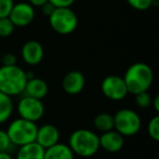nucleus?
Masks as SVG:
<instances>
[{"label": "nucleus", "instance_id": "obj_29", "mask_svg": "<svg viewBox=\"0 0 159 159\" xmlns=\"http://www.w3.org/2000/svg\"><path fill=\"white\" fill-rule=\"evenodd\" d=\"M152 106L154 107L156 112H159V95H156L152 99Z\"/></svg>", "mask_w": 159, "mask_h": 159}, {"label": "nucleus", "instance_id": "obj_16", "mask_svg": "<svg viewBox=\"0 0 159 159\" xmlns=\"http://www.w3.org/2000/svg\"><path fill=\"white\" fill-rule=\"evenodd\" d=\"M75 155L69 147L68 144L57 143L53 146L45 149L44 159H74Z\"/></svg>", "mask_w": 159, "mask_h": 159}, {"label": "nucleus", "instance_id": "obj_5", "mask_svg": "<svg viewBox=\"0 0 159 159\" xmlns=\"http://www.w3.org/2000/svg\"><path fill=\"white\" fill-rule=\"evenodd\" d=\"M142 119L135 110L123 108L113 115V130L124 137L134 136L139 132Z\"/></svg>", "mask_w": 159, "mask_h": 159}, {"label": "nucleus", "instance_id": "obj_19", "mask_svg": "<svg viewBox=\"0 0 159 159\" xmlns=\"http://www.w3.org/2000/svg\"><path fill=\"white\" fill-rule=\"evenodd\" d=\"M147 133L152 139L155 142L159 141V116L156 115L148 121Z\"/></svg>", "mask_w": 159, "mask_h": 159}, {"label": "nucleus", "instance_id": "obj_22", "mask_svg": "<svg viewBox=\"0 0 159 159\" xmlns=\"http://www.w3.org/2000/svg\"><path fill=\"white\" fill-rule=\"evenodd\" d=\"M130 7L139 11H145L148 10L152 6L154 0H126Z\"/></svg>", "mask_w": 159, "mask_h": 159}, {"label": "nucleus", "instance_id": "obj_23", "mask_svg": "<svg viewBox=\"0 0 159 159\" xmlns=\"http://www.w3.org/2000/svg\"><path fill=\"white\" fill-rule=\"evenodd\" d=\"M13 146L14 145L11 143L9 136H8L7 131L0 129V152H9Z\"/></svg>", "mask_w": 159, "mask_h": 159}, {"label": "nucleus", "instance_id": "obj_15", "mask_svg": "<svg viewBox=\"0 0 159 159\" xmlns=\"http://www.w3.org/2000/svg\"><path fill=\"white\" fill-rule=\"evenodd\" d=\"M45 148L36 142L20 146L16 152V159H44Z\"/></svg>", "mask_w": 159, "mask_h": 159}, {"label": "nucleus", "instance_id": "obj_14", "mask_svg": "<svg viewBox=\"0 0 159 159\" xmlns=\"http://www.w3.org/2000/svg\"><path fill=\"white\" fill-rule=\"evenodd\" d=\"M48 92L49 89L46 81L40 77L34 76L27 80L23 94L30 97L37 98V99H44L48 95Z\"/></svg>", "mask_w": 159, "mask_h": 159}, {"label": "nucleus", "instance_id": "obj_3", "mask_svg": "<svg viewBox=\"0 0 159 159\" xmlns=\"http://www.w3.org/2000/svg\"><path fill=\"white\" fill-rule=\"evenodd\" d=\"M27 82L26 72L18 64L0 66V92L10 97L23 94Z\"/></svg>", "mask_w": 159, "mask_h": 159}, {"label": "nucleus", "instance_id": "obj_4", "mask_svg": "<svg viewBox=\"0 0 159 159\" xmlns=\"http://www.w3.org/2000/svg\"><path fill=\"white\" fill-rule=\"evenodd\" d=\"M37 124L19 117L10 122L7 128V134L14 146H23L32 142H35L37 134Z\"/></svg>", "mask_w": 159, "mask_h": 159}, {"label": "nucleus", "instance_id": "obj_30", "mask_svg": "<svg viewBox=\"0 0 159 159\" xmlns=\"http://www.w3.org/2000/svg\"><path fill=\"white\" fill-rule=\"evenodd\" d=\"M0 159H13L12 156L10 155V152H0Z\"/></svg>", "mask_w": 159, "mask_h": 159}, {"label": "nucleus", "instance_id": "obj_28", "mask_svg": "<svg viewBox=\"0 0 159 159\" xmlns=\"http://www.w3.org/2000/svg\"><path fill=\"white\" fill-rule=\"evenodd\" d=\"M48 0H29V3L33 7H42L44 3H46Z\"/></svg>", "mask_w": 159, "mask_h": 159}, {"label": "nucleus", "instance_id": "obj_9", "mask_svg": "<svg viewBox=\"0 0 159 159\" xmlns=\"http://www.w3.org/2000/svg\"><path fill=\"white\" fill-rule=\"evenodd\" d=\"M8 18L16 27H25L33 22L35 18V10L29 2L14 3Z\"/></svg>", "mask_w": 159, "mask_h": 159}, {"label": "nucleus", "instance_id": "obj_21", "mask_svg": "<svg viewBox=\"0 0 159 159\" xmlns=\"http://www.w3.org/2000/svg\"><path fill=\"white\" fill-rule=\"evenodd\" d=\"M152 97L149 95L148 91L142 92V93H139L135 95V102H136L137 107L142 109H146L152 106Z\"/></svg>", "mask_w": 159, "mask_h": 159}, {"label": "nucleus", "instance_id": "obj_24", "mask_svg": "<svg viewBox=\"0 0 159 159\" xmlns=\"http://www.w3.org/2000/svg\"><path fill=\"white\" fill-rule=\"evenodd\" d=\"M13 5V0H0V19L9 16Z\"/></svg>", "mask_w": 159, "mask_h": 159}, {"label": "nucleus", "instance_id": "obj_20", "mask_svg": "<svg viewBox=\"0 0 159 159\" xmlns=\"http://www.w3.org/2000/svg\"><path fill=\"white\" fill-rule=\"evenodd\" d=\"M14 29L16 26L8 16L0 19V37L6 38L11 36L14 32Z\"/></svg>", "mask_w": 159, "mask_h": 159}, {"label": "nucleus", "instance_id": "obj_25", "mask_svg": "<svg viewBox=\"0 0 159 159\" xmlns=\"http://www.w3.org/2000/svg\"><path fill=\"white\" fill-rule=\"evenodd\" d=\"M18 63V58L14 53H5L1 56V66H16Z\"/></svg>", "mask_w": 159, "mask_h": 159}, {"label": "nucleus", "instance_id": "obj_10", "mask_svg": "<svg viewBox=\"0 0 159 159\" xmlns=\"http://www.w3.org/2000/svg\"><path fill=\"white\" fill-rule=\"evenodd\" d=\"M44 47L37 40H29L22 46L21 56L23 61L29 66H37L44 58Z\"/></svg>", "mask_w": 159, "mask_h": 159}, {"label": "nucleus", "instance_id": "obj_18", "mask_svg": "<svg viewBox=\"0 0 159 159\" xmlns=\"http://www.w3.org/2000/svg\"><path fill=\"white\" fill-rule=\"evenodd\" d=\"M94 128L100 133L113 130V116L108 112H100L94 118Z\"/></svg>", "mask_w": 159, "mask_h": 159}, {"label": "nucleus", "instance_id": "obj_12", "mask_svg": "<svg viewBox=\"0 0 159 159\" xmlns=\"http://www.w3.org/2000/svg\"><path fill=\"white\" fill-rule=\"evenodd\" d=\"M124 146V136L116 130H110L99 135V147L105 152L116 154L119 152Z\"/></svg>", "mask_w": 159, "mask_h": 159}, {"label": "nucleus", "instance_id": "obj_27", "mask_svg": "<svg viewBox=\"0 0 159 159\" xmlns=\"http://www.w3.org/2000/svg\"><path fill=\"white\" fill-rule=\"evenodd\" d=\"M42 12H43V14L44 16H49L51 13L53 12V10L56 9V7L52 5V3L50 2V1H47L46 3H44V5L42 6Z\"/></svg>", "mask_w": 159, "mask_h": 159}, {"label": "nucleus", "instance_id": "obj_11", "mask_svg": "<svg viewBox=\"0 0 159 159\" xmlns=\"http://www.w3.org/2000/svg\"><path fill=\"white\" fill-rule=\"evenodd\" d=\"M60 141V132L58 128L53 124L47 123L38 126L37 134H36L35 142L39 144L43 148H49L55 144L59 143Z\"/></svg>", "mask_w": 159, "mask_h": 159}, {"label": "nucleus", "instance_id": "obj_2", "mask_svg": "<svg viewBox=\"0 0 159 159\" xmlns=\"http://www.w3.org/2000/svg\"><path fill=\"white\" fill-rule=\"evenodd\" d=\"M68 145L74 155L89 158L100 149L99 135L89 129H77L70 134Z\"/></svg>", "mask_w": 159, "mask_h": 159}, {"label": "nucleus", "instance_id": "obj_7", "mask_svg": "<svg viewBox=\"0 0 159 159\" xmlns=\"http://www.w3.org/2000/svg\"><path fill=\"white\" fill-rule=\"evenodd\" d=\"M16 110L20 118L32 122L39 121L45 115V106L42 99L30 97L26 95H24L19 100Z\"/></svg>", "mask_w": 159, "mask_h": 159}, {"label": "nucleus", "instance_id": "obj_13", "mask_svg": "<svg viewBox=\"0 0 159 159\" xmlns=\"http://www.w3.org/2000/svg\"><path fill=\"white\" fill-rule=\"evenodd\" d=\"M85 87V76L81 71L68 72L62 80V89L69 95H77Z\"/></svg>", "mask_w": 159, "mask_h": 159}, {"label": "nucleus", "instance_id": "obj_6", "mask_svg": "<svg viewBox=\"0 0 159 159\" xmlns=\"http://www.w3.org/2000/svg\"><path fill=\"white\" fill-rule=\"evenodd\" d=\"M48 18L51 29L60 35H69L73 33L79 24L76 14L70 7L56 8Z\"/></svg>", "mask_w": 159, "mask_h": 159}, {"label": "nucleus", "instance_id": "obj_8", "mask_svg": "<svg viewBox=\"0 0 159 159\" xmlns=\"http://www.w3.org/2000/svg\"><path fill=\"white\" fill-rule=\"evenodd\" d=\"M100 89H102V95L107 99L112 102H120L124 99L129 94L123 77L119 75L112 74L106 76L102 80Z\"/></svg>", "mask_w": 159, "mask_h": 159}, {"label": "nucleus", "instance_id": "obj_26", "mask_svg": "<svg viewBox=\"0 0 159 159\" xmlns=\"http://www.w3.org/2000/svg\"><path fill=\"white\" fill-rule=\"evenodd\" d=\"M56 8H68L74 3L75 0H48Z\"/></svg>", "mask_w": 159, "mask_h": 159}, {"label": "nucleus", "instance_id": "obj_17", "mask_svg": "<svg viewBox=\"0 0 159 159\" xmlns=\"http://www.w3.org/2000/svg\"><path fill=\"white\" fill-rule=\"evenodd\" d=\"M14 110L12 97L0 92V124L6 123L11 118Z\"/></svg>", "mask_w": 159, "mask_h": 159}, {"label": "nucleus", "instance_id": "obj_1", "mask_svg": "<svg viewBox=\"0 0 159 159\" xmlns=\"http://www.w3.org/2000/svg\"><path fill=\"white\" fill-rule=\"evenodd\" d=\"M129 94L136 95L142 92H147L154 82L152 69L144 62H135L126 69L123 76Z\"/></svg>", "mask_w": 159, "mask_h": 159}, {"label": "nucleus", "instance_id": "obj_31", "mask_svg": "<svg viewBox=\"0 0 159 159\" xmlns=\"http://www.w3.org/2000/svg\"><path fill=\"white\" fill-rule=\"evenodd\" d=\"M0 66H1V55H0Z\"/></svg>", "mask_w": 159, "mask_h": 159}]
</instances>
